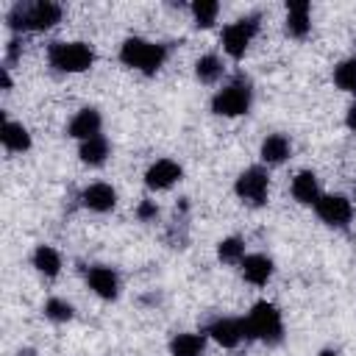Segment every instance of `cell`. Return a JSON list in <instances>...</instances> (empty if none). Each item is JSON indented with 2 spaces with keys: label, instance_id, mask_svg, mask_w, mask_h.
I'll return each instance as SVG.
<instances>
[{
  "label": "cell",
  "instance_id": "obj_1",
  "mask_svg": "<svg viewBox=\"0 0 356 356\" xmlns=\"http://www.w3.org/2000/svg\"><path fill=\"white\" fill-rule=\"evenodd\" d=\"M61 19V6L50 0L39 3H17L8 11V28L11 31H47Z\"/></svg>",
  "mask_w": 356,
  "mask_h": 356
},
{
  "label": "cell",
  "instance_id": "obj_2",
  "mask_svg": "<svg viewBox=\"0 0 356 356\" xmlns=\"http://www.w3.org/2000/svg\"><path fill=\"white\" fill-rule=\"evenodd\" d=\"M120 58H122V64H128L134 70H142L145 75H153L164 64L167 47L164 44H156V42H145L139 36H131V39L122 42Z\"/></svg>",
  "mask_w": 356,
  "mask_h": 356
},
{
  "label": "cell",
  "instance_id": "obj_3",
  "mask_svg": "<svg viewBox=\"0 0 356 356\" xmlns=\"http://www.w3.org/2000/svg\"><path fill=\"white\" fill-rule=\"evenodd\" d=\"M245 331H248L250 339H264V342H270V345L281 342V337H284V323H281L278 309H275L273 303H267V300H259V303L250 309L248 320H245Z\"/></svg>",
  "mask_w": 356,
  "mask_h": 356
},
{
  "label": "cell",
  "instance_id": "obj_4",
  "mask_svg": "<svg viewBox=\"0 0 356 356\" xmlns=\"http://www.w3.org/2000/svg\"><path fill=\"white\" fill-rule=\"evenodd\" d=\"M47 58L61 72H83L92 67L95 53L83 42H53L47 50Z\"/></svg>",
  "mask_w": 356,
  "mask_h": 356
},
{
  "label": "cell",
  "instance_id": "obj_5",
  "mask_svg": "<svg viewBox=\"0 0 356 356\" xmlns=\"http://www.w3.org/2000/svg\"><path fill=\"white\" fill-rule=\"evenodd\" d=\"M250 97H253V89L239 75V78H234L228 86H222L211 97V111L214 114H222V117H239V114H245L250 108Z\"/></svg>",
  "mask_w": 356,
  "mask_h": 356
},
{
  "label": "cell",
  "instance_id": "obj_6",
  "mask_svg": "<svg viewBox=\"0 0 356 356\" xmlns=\"http://www.w3.org/2000/svg\"><path fill=\"white\" fill-rule=\"evenodd\" d=\"M256 31H259V17H256V14L231 22V25L222 31V47H225V53H228L231 58H242Z\"/></svg>",
  "mask_w": 356,
  "mask_h": 356
},
{
  "label": "cell",
  "instance_id": "obj_7",
  "mask_svg": "<svg viewBox=\"0 0 356 356\" xmlns=\"http://www.w3.org/2000/svg\"><path fill=\"white\" fill-rule=\"evenodd\" d=\"M267 172L261 167H248L239 178H236V195L242 200H248L250 206H261L267 200Z\"/></svg>",
  "mask_w": 356,
  "mask_h": 356
},
{
  "label": "cell",
  "instance_id": "obj_8",
  "mask_svg": "<svg viewBox=\"0 0 356 356\" xmlns=\"http://www.w3.org/2000/svg\"><path fill=\"white\" fill-rule=\"evenodd\" d=\"M317 217L325 222V225H334V228H345L353 217V209H350V200L342 197V195H323L317 203Z\"/></svg>",
  "mask_w": 356,
  "mask_h": 356
},
{
  "label": "cell",
  "instance_id": "obj_9",
  "mask_svg": "<svg viewBox=\"0 0 356 356\" xmlns=\"http://www.w3.org/2000/svg\"><path fill=\"white\" fill-rule=\"evenodd\" d=\"M312 28V6L309 0H289L286 3V33L303 39Z\"/></svg>",
  "mask_w": 356,
  "mask_h": 356
},
{
  "label": "cell",
  "instance_id": "obj_10",
  "mask_svg": "<svg viewBox=\"0 0 356 356\" xmlns=\"http://www.w3.org/2000/svg\"><path fill=\"white\" fill-rule=\"evenodd\" d=\"M178 178H181V167H178L175 161H170V159H161V161L150 164V170L145 172V184H147L150 189H167V186H172Z\"/></svg>",
  "mask_w": 356,
  "mask_h": 356
},
{
  "label": "cell",
  "instance_id": "obj_11",
  "mask_svg": "<svg viewBox=\"0 0 356 356\" xmlns=\"http://www.w3.org/2000/svg\"><path fill=\"white\" fill-rule=\"evenodd\" d=\"M209 334H211L222 348H236L239 339L248 337V331H245V320H234V317H222V320H217V323L209 328Z\"/></svg>",
  "mask_w": 356,
  "mask_h": 356
},
{
  "label": "cell",
  "instance_id": "obj_12",
  "mask_svg": "<svg viewBox=\"0 0 356 356\" xmlns=\"http://www.w3.org/2000/svg\"><path fill=\"white\" fill-rule=\"evenodd\" d=\"M239 264H242L245 281H250V284H256V286L267 284L270 275H273V261H270L264 253H250V256H245Z\"/></svg>",
  "mask_w": 356,
  "mask_h": 356
},
{
  "label": "cell",
  "instance_id": "obj_13",
  "mask_svg": "<svg viewBox=\"0 0 356 356\" xmlns=\"http://www.w3.org/2000/svg\"><path fill=\"white\" fill-rule=\"evenodd\" d=\"M86 281H89V286H92L100 298H106V300H114V298H117L120 281H117V273H114L111 267H92V270L86 273Z\"/></svg>",
  "mask_w": 356,
  "mask_h": 356
},
{
  "label": "cell",
  "instance_id": "obj_14",
  "mask_svg": "<svg viewBox=\"0 0 356 356\" xmlns=\"http://www.w3.org/2000/svg\"><path fill=\"white\" fill-rule=\"evenodd\" d=\"M81 200H83V206L92 209V211H111L114 203H117V192H114L108 184H92V186L83 189Z\"/></svg>",
  "mask_w": 356,
  "mask_h": 356
},
{
  "label": "cell",
  "instance_id": "obj_15",
  "mask_svg": "<svg viewBox=\"0 0 356 356\" xmlns=\"http://www.w3.org/2000/svg\"><path fill=\"white\" fill-rule=\"evenodd\" d=\"M100 134V114L95 111V108H81L75 117H72V122H70V136H75V139H92V136H97Z\"/></svg>",
  "mask_w": 356,
  "mask_h": 356
},
{
  "label": "cell",
  "instance_id": "obj_16",
  "mask_svg": "<svg viewBox=\"0 0 356 356\" xmlns=\"http://www.w3.org/2000/svg\"><path fill=\"white\" fill-rule=\"evenodd\" d=\"M292 195H295L298 203H303V206H314V203L320 200V189H317V178H314V172H309V170L298 172L295 181H292Z\"/></svg>",
  "mask_w": 356,
  "mask_h": 356
},
{
  "label": "cell",
  "instance_id": "obj_17",
  "mask_svg": "<svg viewBox=\"0 0 356 356\" xmlns=\"http://www.w3.org/2000/svg\"><path fill=\"white\" fill-rule=\"evenodd\" d=\"M3 145L8 147V150H14V153H22V150H28L31 147V134L19 125V122H11V120H6L3 122Z\"/></svg>",
  "mask_w": 356,
  "mask_h": 356
},
{
  "label": "cell",
  "instance_id": "obj_18",
  "mask_svg": "<svg viewBox=\"0 0 356 356\" xmlns=\"http://www.w3.org/2000/svg\"><path fill=\"white\" fill-rule=\"evenodd\" d=\"M78 156H81V161H86V164H103L106 161V156H108V139L106 136H92V139H86V142H81V150H78Z\"/></svg>",
  "mask_w": 356,
  "mask_h": 356
},
{
  "label": "cell",
  "instance_id": "obj_19",
  "mask_svg": "<svg viewBox=\"0 0 356 356\" xmlns=\"http://www.w3.org/2000/svg\"><path fill=\"white\" fill-rule=\"evenodd\" d=\"M203 348H206L203 334H178L170 342V353L172 356H200Z\"/></svg>",
  "mask_w": 356,
  "mask_h": 356
},
{
  "label": "cell",
  "instance_id": "obj_20",
  "mask_svg": "<svg viewBox=\"0 0 356 356\" xmlns=\"http://www.w3.org/2000/svg\"><path fill=\"white\" fill-rule=\"evenodd\" d=\"M289 156V139L284 136V134H273V136H267L264 142H261V159L267 161V164H278V161H284Z\"/></svg>",
  "mask_w": 356,
  "mask_h": 356
},
{
  "label": "cell",
  "instance_id": "obj_21",
  "mask_svg": "<svg viewBox=\"0 0 356 356\" xmlns=\"http://www.w3.org/2000/svg\"><path fill=\"white\" fill-rule=\"evenodd\" d=\"M33 267L42 273V275H58V270H61V256L50 248V245H39L36 250H33Z\"/></svg>",
  "mask_w": 356,
  "mask_h": 356
},
{
  "label": "cell",
  "instance_id": "obj_22",
  "mask_svg": "<svg viewBox=\"0 0 356 356\" xmlns=\"http://www.w3.org/2000/svg\"><path fill=\"white\" fill-rule=\"evenodd\" d=\"M334 83H337L342 92L356 95V58H345V61L337 64V70H334Z\"/></svg>",
  "mask_w": 356,
  "mask_h": 356
},
{
  "label": "cell",
  "instance_id": "obj_23",
  "mask_svg": "<svg viewBox=\"0 0 356 356\" xmlns=\"http://www.w3.org/2000/svg\"><path fill=\"white\" fill-rule=\"evenodd\" d=\"M195 75L200 83H214L222 75V61L217 56H200L195 64Z\"/></svg>",
  "mask_w": 356,
  "mask_h": 356
},
{
  "label": "cell",
  "instance_id": "obj_24",
  "mask_svg": "<svg viewBox=\"0 0 356 356\" xmlns=\"http://www.w3.org/2000/svg\"><path fill=\"white\" fill-rule=\"evenodd\" d=\"M192 14H195V25L197 28H209V25H214V19L220 14V3H214V0H197V3H192Z\"/></svg>",
  "mask_w": 356,
  "mask_h": 356
},
{
  "label": "cell",
  "instance_id": "obj_25",
  "mask_svg": "<svg viewBox=\"0 0 356 356\" xmlns=\"http://www.w3.org/2000/svg\"><path fill=\"white\" fill-rule=\"evenodd\" d=\"M217 256H220V261H225V264L242 261V259H245V245H242V239H236V236L222 239V242L217 245Z\"/></svg>",
  "mask_w": 356,
  "mask_h": 356
},
{
  "label": "cell",
  "instance_id": "obj_26",
  "mask_svg": "<svg viewBox=\"0 0 356 356\" xmlns=\"http://www.w3.org/2000/svg\"><path fill=\"white\" fill-rule=\"evenodd\" d=\"M44 314H47L50 320H56V323H67V320L72 317V306H70L67 300H61V298H50V300L44 303Z\"/></svg>",
  "mask_w": 356,
  "mask_h": 356
},
{
  "label": "cell",
  "instance_id": "obj_27",
  "mask_svg": "<svg viewBox=\"0 0 356 356\" xmlns=\"http://www.w3.org/2000/svg\"><path fill=\"white\" fill-rule=\"evenodd\" d=\"M156 214H159V209H156V203H153V200H142V203H139V209H136V217H139V220H145V222H147V220H153Z\"/></svg>",
  "mask_w": 356,
  "mask_h": 356
},
{
  "label": "cell",
  "instance_id": "obj_28",
  "mask_svg": "<svg viewBox=\"0 0 356 356\" xmlns=\"http://www.w3.org/2000/svg\"><path fill=\"white\" fill-rule=\"evenodd\" d=\"M17 56H19V39H11L6 47V61L11 64V61H17Z\"/></svg>",
  "mask_w": 356,
  "mask_h": 356
},
{
  "label": "cell",
  "instance_id": "obj_29",
  "mask_svg": "<svg viewBox=\"0 0 356 356\" xmlns=\"http://www.w3.org/2000/svg\"><path fill=\"white\" fill-rule=\"evenodd\" d=\"M345 122H348V128H350V131L356 134V103H353V106L348 108V117H345Z\"/></svg>",
  "mask_w": 356,
  "mask_h": 356
},
{
  "label": "cell",
  "instance_id": "obj_30",
  "mask_svg": "<svg viewBox=\"0 0 356 356\" xmlns=\"http://www.w3.org/2000/svg\"><path fill=\"white\" fill-rule=\"evenodd\" d=\"M0 81H3V89H11V78H8V70L3 67V72H0Z\"/></svg>",
  "mask_w": 356,
  "mask_h": 356
},
{
  "label": "cell",
  "instance_id": "obj_31",
  "mask_svg": "<svg viewBox=\"0 0 356 356\" xmlns=\"http://www.w3.org/2000/svg\"><path fill=\"white\" fill-rule=\"evenodd\" d=\"M320 356H339V353H337V350H323Z\"/></svg>",
  "mask_w": 356,
  "mask_h": 356
},
{
  "label": "cell",
  "instance_id": "obj_32",
  "mask_svg": "<svg viewBox=\"0 0 356 356\" xmlns=\"http://www.w3.org/2000/svg\"><path fill=\"white\" fill-rule=\"evenodd\" d=\"M19 356H33V350H19Z\"/></svg>",
  "mask_w": 356,
  "mask_h": 356
}]
</instances>
